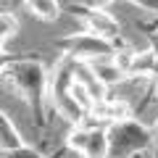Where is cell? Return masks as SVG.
Returning a JSON list of instances; mask_svg holds the SVG:
<instances>
[{
    "label": "cell",
    "mask_w": 158,
    "mask_h": 158,
    "mask_svg": "<svg viewBox=\"0 0 158 158\" xmlns=\"http://www.w3.org/2000/svg\"><path fill=\"white\" fill-rule=\"evenodd\" d=\"M108 158H140L156 153V132L153 124H142L137 116H127L106 129Z\"/></svg>",
    "instance_id": "2"
},
{
    "label": "cell",
    "mask_w": 158,
    "mask_h": 158,
    "mask_svg": "<svg viewBox=\"0 0 158 158\" xmlns=\"http://www.w3.org/2000/svg\"><path fill=\"white\" fill-rule=\"evenodd\" d=\"M63 148L77 153L79 158H108V135L103 127L77 124L69 129Z\"/></svg>",
    "instance_id": "5"
},
{
    "label": "cell",
    "mask_w": 158,
    "mask_h": 158,
    "mask_svg": "<svg viewBox=\"0 0 158 158\" xmlns=\"http://www.w3.org/2000/svg\"><path fill=\"white\" fill-rule=\"evenodd\" d=\"M87 66L92 69V74H95V79L100 82L106 90H111V87L121 85V82H127V77L121 71H118V66L108 58V61H95V63H87Z\"/></svg>",
    "instance_id": "8"
},
{
    "label": "cell",
    "mask_w": 158,
    "mask_h": 158,
    "mask_svg": "<svg viewBox=\"0 0 158 158\" xmlns=\"http://www.w3.org/2000/svg\"><path fill=\"white\" fill-rule=\"evenodd\" d=\"M71 13V16H77L79 21L85 24V32L95 34V37L106 40V42H111L113 48H121L127 45L124 37H121V21H118L116 16H113L111 11H108L106 3H79V0H66V3H61V13Z\"/></svg>",
    "instance_id": "3"
},
{
    "label": "cell",
    "mask_w": 158,
    "mask_h": 158,
    "mask_svg": "<svg viewBox=\"0 0 158 158\" xmlns=\"http://www.w3.org/2000/svg\"><path fill=\"white\" fill-rule=\"evenodd\" d=\"M21 145H27L24 137H21V132L16 129V124L11 121V116L0 108V156L16 150V148H21Z\"/></svg>",
    "instance_id": "7"
},
{
    "label": "cell",
    "mask_w": 158,
    "mask_h": 158,
    "mask_svg": "<svg viewBox=\"0 0 158 158\" xmlns=\"http://www.w3.org/2000/svg\"><path fill=\"white\" fill-rule=\"evenodd\" d=\"M0 158H48V156H45L42 150H40V148L21 145V148H16V150H11V153H3Z\"/></svg>",
    "instance_id": "10"
},
{
    "label": "cell",
    "mask_w": 158,
    "mask_h": 158,
    "mask_svg": "<svg viewBox=\"0 0 158 158\" xmlns=\"http://www.w3.org/2000/svg\"><path fill=\"white\" fill-rule=\"evenodd\" d=\"M153 95L158 98V79H156V82H153Z\"/></svg>",
    "instance_id": "11"
},
{
    "label": "cell",
    "mask_w": 158,
    "mask_h": 158,
    "mask_svg": "<svg viewBox=\"0 0 158 158\" xmlns=\"http://www.w3.org/2000/svg\"><path fill=\"white\" fill-rule=\"evenodd\" d=\"M53 45L63 53V58H71L77 63H95V61H108L113 58L116 48L106 40L95 37L90 32H74V34H66V37L56 40Z\"/></svg>",
    "instance_id": "4"
},
{
    "label": "cell",
    "mask_w": 158,
    "mask_h": 158,
    "mask_svg": "<svg viewBox=\"0 0 158 158\" xmlns=\"http://www.w3.org/2000/svg\"><path fill=\"white\" fill-rule=\"evenodd\" d=\"M24 8L32 13V19L42 24H53L61 19V3H56V0H27Z\"/></svg>",
    "instance_id": "9"
},
{
    "label": "cell",
    "mask_w": 158,
    "mask_h": 158,
    "mask_svg": "<svg viewBox=\"0 0 158 158\" xmlns=\"http://www.w3.org/2000/svg\"><path fill=\"white\" fill-rule=\"evenodd\" d=\"M153 77H158V56L153 50V45L145 50H135L129 79H153Z\"/></svg>",
    "instance_id": "6"
},
{
    "label": "cell",
    "mask_w": 158,
    "mask_h": 158,
    "mask_svg": "<svg viewBox=\"0 0 158 158\" xmlns=\"http://www.w3.org/2000/svg\"><path fill=\"white\" fill-rule=\"evenodd\" d=\"M0 82L8 85L29 106L34 129L48 127V92H50V66L32 56H13L0 74Z\"/></svg>",
    "instance_id": "1"
}]
</instances>
